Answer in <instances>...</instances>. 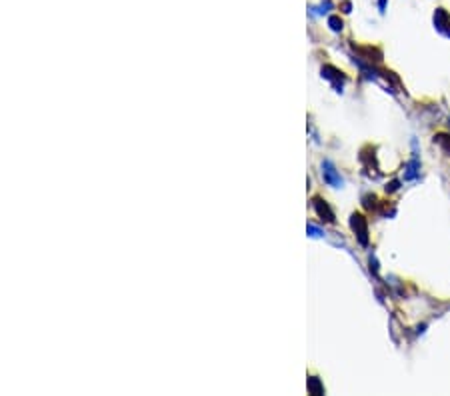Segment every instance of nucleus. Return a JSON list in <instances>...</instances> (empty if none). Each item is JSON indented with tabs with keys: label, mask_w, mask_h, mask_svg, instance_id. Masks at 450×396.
I'll return each instance as SVG.
<instances>
[{
	"label": "nucleus",
	"mask_w": 450,
	"mask_h": 396,
	"mask_svg": "<svg viewBox=\"0 0 450 396\" xmlns=\"http://www.w3.org/2000/svg\"><path fill=\"white\" fill-rule=\"evenodd\" d=\"M434 142H438V144H442L446 150H450V138H448V136H444V134L434 136Z\"/></svg>",
	"instance_id": "nucleus-8"
},
{
	"label": "nucleus",
	"mask_w": 450,
	"mask_h": 396,
	"mask_svg": "<svg viewBox=\"0 0 450 396\" xmlns=\"http://www.w3.org/2000/svg\"><path fill=\"white\" fill-rule=\"evenodd\" d=\"M350 226H352V230L356 232V236H358V240H360V244L366 246V244H368V226H366L364 216H362V214H352Z\"/></svg>",
	"instance_id": "nucleus-1"
},
{
	"label": "nucleus",
	"mask_w": 450,
	"mask_h": 396,
	"mask_svg": "<svg viewBox=\"0 0 450 396\" xmlns=\"http://www.w3.org/2000/svg\"><path fill=\"white\" fill-rule=\"evenodd\" d=\"M308 392H310V394H322V392H324V388H322V384L318 382L316 376L308 378Z\"/></svg>",
	"instance_id": "nucleus-6"
},
{
	"label": "nucleus",
	"mask_w": 450,
	"mask_h": 396,
	"mask_svg": "<svg viewBox=\"0 0 450 396\" xmlns=\"http://www.w3.org/2000/svg\"><path fill=\"white\" fill-rule=\"evenodd\" d=\"M322 178H324L326 184L334 186V188L342 186V178H340L338 170L334 168V164L330 162V160H324V162H322Z\"/></svg>",
	"instance_id": "nucleus-2"
},
{
	"label": "nucleus",
	"mask_w": 450,
	"mask_h": 396,
	"mask_svg": "<svg viewBox=\"0 0 450 396\" xmlns=\"http://www.w3.org/2000/svg\"><path fill=\"white\" fill-rule=\"evenodd\" d=\"M312 204H314V210H316V214L322 218V220H326V222H334V214H332V210H330V206L322 200V198H314L312 200Z\"/></svg>",
	"instance_id": "nucleus-4"
},
{
	"label": "nucleus",
	"mask_w": 450,
	"mask_h": 396,
	"mask_svg": "<svg viewBox=\"0 0 450 396\" xmlns=\"http://www.w3.org/2000/svg\"><path fill=\"white\" fill-rule=\"evenodd\" d=\"M322 76L324 78H328V80H332V84H334V88H342V82H344V74L338 70V68H334V66H324L322 68Z\"/></svg>",
	"instance_id": "nucleus-5"
},
{
	"label": "nucleus",
	"mask_w": 450,
	"mask_h": 396,
	"mask_svg": "<svg viewBox=\"0 0 450 396\" xmlns=\"http://www.w3.org/2000/svg\"><path fill=\"white\" fill-rule=\"evenodd\" d=\"M434 24H436V30H440L442 34L450 36V16L444 8H438L436 14H434Z\"/></svg>",
	"instance_id": "nucleus-3"
},
{
	"label": "nucleus",
	"mask_w": 450,
	"mask_h": 396,
	"mask_svg": "<svg viewBox=\"0 0 450 396\" xmlns=\"http://www.w3.org/2000/svg\"><path fill=\"white\" fill-rule=\"evenodd\" d=\"M306 230H308V234H310V236H314V238H318V236L322 234V232H320V228H316V226H312V224H308V228H306Z\"/></svg>",
	"instance_id": "nucleus-9"
},
{
	"label": "nucleus",
	"mask_w": 450,
	"mask_h": 396,
	"mask_svg": "<svg viewBox=\"0 0 450 396\" xmlns=\"http://www.w3.org/2000/svg\"><path fill=\"white\" fill-rule=\"evenodd\" d=\"M328 24H330V28H332L334 32L342 30V20H340L338 16H330V18H328Z\"/></svg>",
	"instance_id": "nucleus-7"
}]
</instances>
